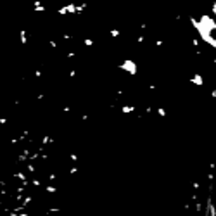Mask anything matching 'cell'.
<instances>
[{
	"instance_id": "1",
	"label": "cell",
	"mask_w": 216,
	"mask_h": 216,
	"mask_svg": "<svg viewBox=\"0 0 216 216\" xmlns=\"http://www.w3.org/2000/svg\"><path fill=\"white\" fill-rule=\"evenodd\" d=\"M19 38H21V43H28V35H26V30H21L19 31Z\"/></svg>"
},
{
	"instance_id": "2",
	"label": "cell",
	"mask_w": 216,
	"mask_h": 216,
	"mask_svg": "<svg viewBox=\"0 0 216 216\" xmlns=\"http://www.w3.org/2000/svg\"><path fill=\"white\" fill-rule=\"evenodd\" d=\"M7 121H9V119H7V118H0V126H2V125H5Z\"/></svg>"
}]
</instances>
